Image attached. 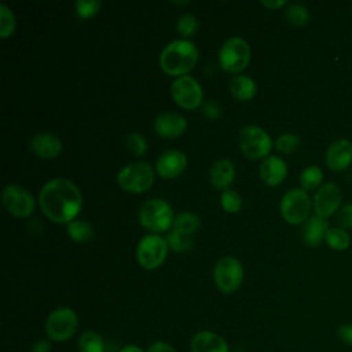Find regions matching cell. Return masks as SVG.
<instances>
[{
  "mask_svg": "<svg viewBox=\"0 0 352 352\" xmlns=\"http://www.w3.org/2000/svg\"><path fill=\"white\" fill-rule=\"evenodd\" d=\"M38 204L50 220L69 224L80 213L82 197L80 188L72 180L56 177L41 187Z\"/></svg>",
  "mask_w": 352,
  "mask_h": 352,
  "instance_id": "obj_1",
  "label": "cell"
},
{
  "mask_svg": "<svg viewBox=\"0 0 352 352\" xmlns=\"http://www.w3.org/2000/svg\"><path fill=\"white\" fill-rule=\"evenodd\" d=\"M198 60V50L191 40L170 41L160 55V66L169 76H187Z\"/></svg>",
  "mask_w": 352,
  "mask_h": 352,
  "instance_id": "obj_2",
  "label": "cell"
},
{
  "mask_svg": "<svg viewBox=\"0 0 352 352\" xmlns=\"http://www.w3.org/2000/svg\"><path fill=\"white\" fill-rule=\"evenodd\" d=\"M139 223L154 232H162L169 230L170 226H173V212L170 205L161 199V198H153L146 201L138 213Z\"/></svg>",
  "mask_w": 352,
  "mask_h": 352,
  "instance_id": "obj_3",
  "label": "cell"
},
{
  "mask_svg": "<svg viewBox=\"0 0 352 352\" xmlns=\"http://www.w3.org/2000/svg\"><path fill=\"white\" fill-rule=\"evenodd\" d=\"M117 183L129 192H144L154 183V169L148 162H132L117 173Z\"/></svg>",
  "mask_w": 352,
  "mask_h": 352,
  "instance_id": "obj_4",
  "label": "cell"
},
{
  "mask_svg": "<svg viewBox=\"0 0 352 352\" xmlns=\"http://www.w3.org/2000/svg\"><path fill=\"white\" fill-rule=\"evenodd\" d=\"M78 329V316L69 307L54 309L45 320V333L50 340L62 342L70 340Z\"/></svg>",
  "mask_w": 352,
  "mask_h": 352,
  "instance_id": "obj_5",
  "label": "cell"
},
{
  "mask_svg": "<svg viewBox=\"0 0 352 352\" xmlns=\"http://www.w3.org/2000/svg\"><path fill=\"white\" fill-rule=\"evenodd\" d=\"M312 201L302 188H292L285 192L280 201V214L289 224H302L309 219Z\"/></svg>",
  "mask_w": 352,
  "mask_h": 352,
  "instance_id": "obj_6",
  "label": "cell"
},
{
  "mask_svg": "<svg viewBox=\"0 0 352 352\" xmlns=\"http://www.w3.org/2000/svg\"><path fill=\"white\" fill-rule=\"evenodd\" d=\"M250 60V47L242 37H231L223 43L219 51V63L230 73L242 72Z\"/></svg>",
  "mask_w": 352,
  "mask_h": 352,
  "instance_id": "obj_7",
  "label": "cell"
},
{
  "mask_svg": "<svg viewBox=\"0 0 352 352\" xmlns=\"http://www.w3.org/2000/svg\"><path fill=\"white\" fill-rule=\"evenodd\" d=\"M238 143L242 153L252 160H258L270 154L272 140L270 135L260 126L246 125L239 131Z\"/></svg>",
  "mask_w": 352,
  "mask_h": 352,
  "instance_id": "obj_8",
  "label": "cell"
},
{
  "mask_svg": "<svg viewBox=\"0 0 352 352\" xmlns=\"http://www.w3.org/2000/svg\"><path fill=\"white\" fill-rule=\"evenodd\" d=\"M166 239L157 234H148L143 236L136 248V258L140 267L144 270L158 268L168 254Z\"/></svg>",
  "mask_w": 352,
  "mask_h": 352,
  "instance_id": "obj_9",
  "label": "cell"
},
{
  "mask_svg": "<svg viewBox=\"0 0 352 352\" xmlns=\"http://www.w3.org/2000/svg\"><path fill=\"white\" fill-rule=\"evenodd\" d=\"M213 278L220 292L234 293L243 280V267L235 257H223L213 268Z\"/></svg>",
  "mask_w": 352,
  "mask_h": 352,
  "instance_id": "obj_10",
  "label": "cell"
},
{
  "mask_svg": "<svg viewBox=\"0 0 352 352\" xmlns=\"http://www.w3.org/2000/svg\"><path fill=\"white\" fill-rule=\"evenodd\" d=\"M173 100L183 109L194 110L202 103L204 92L201 84L191 76L176 77L170 85Z\"/></svg>",
  "mask_w": 352,
  "mask_h": 352,
  "instance_id": "obj_11",
  "label": "cell"
},
{
  "mask_svg": "<svg viewBox=\"0 0 352 352\" xmlns=\"http://www.w3.org/2000/svg\"><path fill=\"white\" fill-rule=\"evenodd\" d=\"M1 201L7 212L15 217H28L34 210L32 194L18 184H7L3 188Z\"/></svg>",
  "mask_w": 352,
  "mask_h": 352,
  "instance_id": "obj_12",
  "label": "cell"
},
{
  "mask_svg": "<svg viewBox=\"0 0 352 352\" xmlns=\"http://www.w3.org/2000/svg\"><path fill=\"white\" fill-rule=\"evenodd\" d=\"M341 201H342V194L340 187L336 183L329 182L322 184L315 191L312 198V206H314L315 214L324 219L333 216L342 206Z\"/></svg>",
  "mask_w": 352,
  "mask_h": 352,
  "instance_id": "obj_13",
  "label": "cell"
},
{
  "mask_svg": "<svg viewBox=\"0 0 352 352\" xmlns=\"http://www.w3.org/2000/svg\"><path fill=\"white\" fill-rule=\"evenodd\" d=\"M324 161L329 169L342 172L352 165V142L348 139L334 140L326 150Z\"/></svg>",
  "mask_w": 352,
  "mask_h": 352,
  "instance_id": "obj_14",
  "label": "cell"
},
{
  "mask_svg": "<svg viewBox=\"0 0 352 352\" xmlns=\"http://www.w3.org/2000/svg\"><path fill=\"white\" fill-rule=\"evenodd\" d=\"M187 166V157L183 151L172 148L162 153L157 162H155V170L157 173L164 179H175Z\"/></svg>",
  "mask_w": 352,
  "mask_h": 352,
  "instance_id": "obj_15",
  "label": "cell"
},
{
  "mask_svg": "<svg viewBox=\"0 0 352 352\" xmlns=\"http://www.w3.org/2000/svg\"><path fill=\"white\" fill-rule=\"evenodd\" d=\"M186 128H187V121L179 113H173V111L162 113L154 120V131L161 138H166V139L179 138L180 135H183Z\"/></svg>",
  "mask_w": 352,
  "mask_h": 352,
  "instance_id": "obj_16",
  "label": "cell"
},
{
  "mask_svg": "<svg viewBox=\"0 0 352 352\" xmlns=\"http://www.w3.org/2000/svg\"><path fill=\"white\" fill-rule=\"evenodd\" d=\"M30 150L40 158H55L62 151V142L51 132H38L30 139Z\"/></svg>",
  "mask_w": 352,
  "mask_h": 352,
  "instance_id": "obj_17",
  "label": "cell"
},
{
  "mask_svg": "<svg viewBox=\"0 0 352 352\" xmlns=\"http://www.w3.org/2000/svg\"><path fill=\"white\" fill-rule=\"evenodd\" d=\"M191 352H230L227 341L217 333L202 330L191 338Z\"/></svg>",
  "mask_w": 352,
  "mask_h": 352,
  "instance_id": "obj_18",
  "label": "cell"
},
{
  "mask_svg": "<svg viewBox=\"0 0 352 352\" xmlns=\"http://www.w3.org/2000/svg\"><path fill=\"white\" fill-rule=\"evenodd\" d=\"M258 172H260V177L264 180L265 184L275 187L285 180L287 175V165L280 157L270 155L264 158Z\"/></svg>",
  "mask_w": 352,
  "mask_h": 352,
  "instance_id": "obj_19",
  "label": "cell"
},
{
  "mask_svg": "<svg viewBox=\"0 0 352 352\" xmlns=\"http://www.w3.org/2000/svg\"><path fill=\"white\" fill-rule=\"evenodd\" d=\"M329 228H330L329 221L324 217H320L316 214L309 216V219L304 223V228H302V239L305 245L311 248L319 246L324 241L326 232Z\"/></svg>",
  "mask_w": 352,
  "mask_h": 352,
  "instance_id": "obj_20",
  "label": "cell"
},
{
  "mask_svg": "<svg viewBox=\"0 0 352 352\" xmlns=\"http://www.w3.org/2000/svg\"><path fill=\"white\" fill-rule=\"evenodd\" d=\"M235 179V168L230 160H217L209 170V180L214 188L227 190Z\"/></svg>",
  "mask_w": 352,
  "mask_h": 352,
  "instance_id": "obj_21",
  "label": "cell"
},
{
  "mask_svg": "<svg viewBox=\"0 0 352 352\" xmlns=\"http://www.w3.org/2000/svg\"><path fill=\"white\" fill-rule=\"evenodd\" d=\"M230 92L238 100H250L256 95V82L246 74H236L230 81Z\"/></svg>",
  "mask_w": 352,
  "mask_h": 352,
  "instance_id": "obj_22",
  "label": "cell"
},
{
  "mask_svg": "<svg viewBox=\"0 0 352 352\" xmlns=\"http://www.w3.org/2000/svg\"><path fill=\"white\" fill-rule=\"evenodd\" d=\"M298 180L302 190H318L323 182V170L316 165H309L301 170Z\"/></svg>",
  "mask_w": 352,
  "mask_h": 352,
  "instance_id": "obj_23",
  "label": "cell"
},
{
  "mask_svg": "<svg viewBox=\"0 0 352 352\" xmlns=\"http://www.w3.org/2000/svg\"><path fill=\"white\" fill-rule=\"evenodd\" d=\"M324 242L329 248L334 250H345L351 245V235L346 232V230L340 227H330L326 232Z\"/></svg>",
  "mask_w": 352,
  "mask_h": 352,
  "instance_id": "obj_24",
  "label": "cell"
},
{
  "mask_svg": "<svg viewBox=\"0 0 352 352\" xmlns=\"http://www.w3.org/2000/svg\"><path fill=\"white\" fill-rule=\"evenodd\" d=\"M67 234L74 242L85 243L92 238L94 230L91 224L84 220H73L67 224Z\"/></svg>",
  "mask_w": 352,
  "mask_h": 352,
  "instance_id": "obj_25",
  "label": "cell"
},
{
  "mask_svg": "<svg viewBox=\"0 0 352 352\" xmlns=\"http://www.w3.org/2000/svg\"><path fill=\"white\" fill-rule=\"evenodd\" d=\"M78 349L80 352H104V342L99 333L88 330L80 336Z\"/></svg>",
  "mask_w": 352,
  "mask_h": 352,
  "instance_id": "obj_26",
  "label": "cell"
},
{
  "mask_svg": "<svg viewBox=\"0 0 352 352\" xmlns=\"http://www.w3.org/2000/svg\"><path fill=\"white\" fill-rule=\"evenodd\" d=\"M285 16L290 25L297 26V28H302V26L308 25L309 19H311L308 8L298 3L289 4L285 11Z\"/></svg>",
  "mask_w": 352,
  "mask_h": 352,
  "instance_id": "obj_27",
  "label": "cell"
},
{
  "mask_svg": "<svg viewBox=\"0 0 352 352\" xmlns=\"http://www.w3.org/2000/svg\"><path fill=\"white\" fill-rule=\"evenodd\" d=\"M201 226V219L191 212H182L173 219V228L186 234H194Z\"/></svg>",
  "mask_w": 352,
  "mask_h": 352,
  "instance_id": "obj_28",
  "label": "cell"
},
{
  "mask_svg": "<svg viewBox=\"0 0 352 352\" xmlns=\"http://www.w3.org/2000/svg\"><path fill=\"white\" fill-rule=\"evenodd\" d=\"M192 242H194V239H192L191 234H186V232H182L175 228L170 230L166 235V243L175 252H186V250L191 249Z\"/></svg>",
  "mask_w": 352,
  "mask_h": 352,
  "instance_id": "obj_29",
  "label": "cell"
},
{
  "mask_svg": "<svg viewBox=\"0 0 352 352\" xmlns=\"http://www.w3.org/2000/svg\"><path fill=\"white\" fill-rule=\"evenodd\" d=\"M275 147L283 154H293L300 147V138L296 133L285 132L276 138Z\"/></svg>",
  "mask_w": 352,
  "mask_h": 352,
  "instance_id": "obj_30",
  "label": "cell"
},
{
  "mask_svg": "<svg viewBox=\"0 0 352 352\" xmlns=\"http://www.w3.org/2000/svg\"><path fill=\"white\" fill-rule=\"evenodd\" d=\"M15 30V16L12 11L6 6H0V37L7 38Z\"/></svg>",
  "mask_w": 352,
  "mask_h": 352,
  "instance_id": "obj_31",
  "label": "cell"
},
{
  "mask_svg": "<svg viewBox=\"0 0 352 352\" xmlns=\"http://www.w3.org/2000/svg\"><path fill=\"white\" fill-rule=\"evenodd\" d=\"M220 204L223 206V209L228 213H236L239 209H241V205H242V198L241 195L235 191V190H231V188H227L221 192V197H220Z\"/></svg>",
  "mask_w": 352,
  "mask_h": 352,
  "instance_id": "obj_32",
  "label": "cell"
},
{
  "mask_svg": "<svg viewBox=\"0 0 352 352\" xmlns=\"http://www.w3.org/2000/svg\"><path fill=\"white\" fill-rule=\"evenodd\" d=\"M176 29L184 37L192 36L198 30V19H197V16L194 14H190V12L183 14L177 19V22H176Z\"/></svg>",
  "mask_w": 352,
  "mask_h": 352,
  "instance_id": "obj_33",
  "label": "cell"
},
{
  "mask_svg": "<svg viewBox=\"0 0 352 352\" xmlns=\"http://www.w3.org/2000/svg\"><path fill=\"white\" fill-rule=\"evenodd\" d=\"M102 3L98 0H77L74 3L76 11L78 14L80 18H92L94 15L98 14V11L100 10Z\"/></svg>",
  "mask_w": 352,
  "mask_h": 352,
  "instance_id": "obj_34",
  "label": "cell"
},
{
  "mask_svg": "<svg viewBox=\"0 0 352 352\" xmlns=\"http://www.w3.org/2000/svg\"><path fill=\"white\" fill-rule=\"evenodd\" d=\"M126 147L132 154L140 157L147 151V140L139 132H131L126 138Z\"/></svg>",
  "mask_w": 352,
  "mask_h": 352,
  "instance_id": "obj_35",
  "label": "cell"
},
{
  "mask_svg": "<svg viewBox=\"0 0 352 352\" xmlns=\"http://www.w3.org/2000/svg\"><path fill=\"white\" fill-rule=\"evenodd\" d=\"M337 223L340 228L349 230L352 228V202L344 204L337 214Z\"/></svg>",
  "mask_w": 352,
  "mask_h": 352,
  "instance_id": "obj_36",
  "label": "cell"
},
{
  "mask_svg": "<svg viewBox=\"0 0 352 352\" xmlns=\"http://www.w3.org/2000/svg\"><path fill=\"white\" fill-rule=\"evenodd\" d=\"M202 111H204V114H205L208 118H210V120H216V118H219V117L221 116V107H220V104H219L216 100H213V99H209V100H205V102H204V104H202Z\"/></svg>",
  "mask_w": 352,
  "mask_h": 352,
  "instance_id": "obj_37",
  "label": "cell"
},
{
  "mask_svg": "<svg viewBox=\"0 0 352 352\" xmlns=\"http://www.w3.org/2000/svg\"><path fill=\"white\" fill-rule=\"evenodd\" d=\"M338 337L340 340L346 344V345H352V324L351 323H342L338 326Z\"/></svg>",
  "mask_w": 352,
  "mask_h": 352,
  "instance_id": "obj_38",
  "label": "cell"
},
{
  "mask_svg": "<svg viewBox=\"0 0 352 352\" xmlns=\"http://www.w3.org/2000/svg\"><path fill=\"white\" fill-rule=\"evenodd\" d=\"M146 352H177L169 342L165 341H155L151 342Z\"/></svg>",
  "mask_w": 352,
  "mask_h": 352,
  "instance_id": "obj_39",
  "label": "cell"
},
{
  "mask_svg": "<svg viewBox=\"0 0 352 352\" xmlns=\"http://www.w3.org/2000/svg\"><path fill=\"white\" fill-rule=\"evenodd\" d=\"M32 352H51V344L45 340H40L32 346Z\"/></svg>",
  "mask_w": 352,
  "mask_h": 352,
  "instance_id": "obj_40",
  "label": "cell"
},
{
  "mask_svg": "<svg viewBox=\"0 0 352 352\" xmlns=\"http://www.w3.org/2000/svg\"><path fill=\"white\" fill-rule=\"evenodd\" d=\"M261 4L267 8H271V10H278L283 6H286V1L285 0H263Z\"/></svg>",
  "mask_w": 352,
  "mask_h": 352,
  "instance_id": "obj_41",
  "label": "cell"
},
{
  "mask_svg": "<svg viewBox=\"0 0 352 352\" xmlns=\"http://www.w3.org/2000/svg\"><path fill=\"white\" fill-rule=\"evenodd\" d=\"M120 352H144V351L138 345H125L124 348L120 349Z\"/></svg>",
  "mask_w": 352,
  "mask_h": 352,
  "instance_id": "obj_42",
  "label": "cell"
},
{
  "mask_svg": "<svg viewBox=\"0 0 352 352\" xmlns=\"http://www.w3.org/2000/svg\"><path fill=\"white\" fill-rule=\"evenodd\" d=\"M173 6H186V4H188V1L187 0H184V1H170Z\"/></svg>",
  "mask_w": 352,
  "mask_h": 352,
  "instance_id": "obj_43",
  "label": "cell"
}]
</instances>
